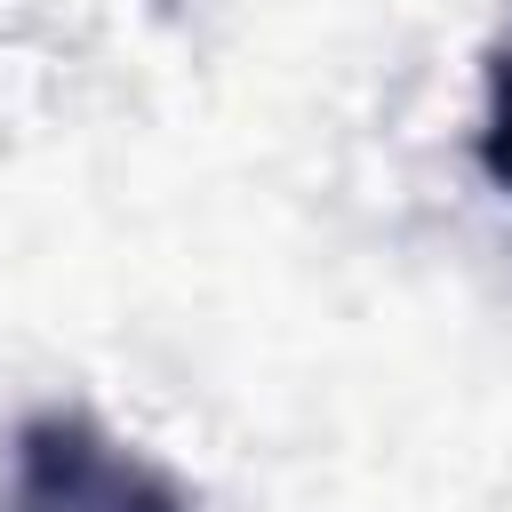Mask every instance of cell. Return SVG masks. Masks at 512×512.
<instances>
[{"mask_svg":"<svg viewBox=\"0 0 512 512\" xmlns=\"http://www.w3.org/2000/svg\"><path fill=\"white\" fill-rule=\"evenodd\" d=\"M8 512H192V504L152 456L112 440L96 416L48 408L16 432Z\"/></svg>","mask_w":512,"mask_h":512,"instance_id":"cell-1","label":"cell"},{"mask_svg":"<svg viewBox=\"0 0 512 512\" xmlns=\"http://www.w3.org/2000/svg\"><path fill=\"white\" fill-rule=\"evenodd\" d=\"M480 176L512 200V40L488 48V72H480Z\"/></svg>","mask_w":512,"mask_h":512,"instance_id":"cell-2","label":"cell"}]
</instances>
